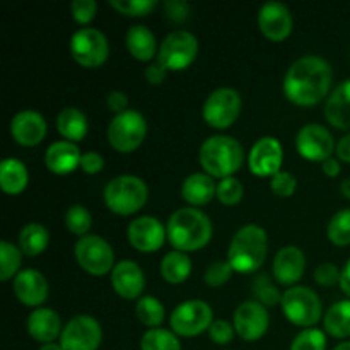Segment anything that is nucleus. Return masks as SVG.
Returning a JSON list of instances; mask_svg holds the SVG:
<instances>
[{
	"label": "nucleus",
	"instance_id": "obj_1",
	"mask_svg": "<svg viewBox=\"0 0 350 350\" xmlns=\"http://www.w3.org/2000/svg\"><path fill=\"white\" fill-rule=\"evenodd\" d=\"M332 65L318 55L301 57L284 77V96L296 106H314L323 101L332 88Z\"/></svg>",
	"mask_w": 350,
	"mask_h": 350
},
{
	"label": "nucleus",
	"instance_id": "obj_2",
	"mask_svg": "<svg viewBox=\"0 0 350 350\" xmlns=\"http://www.w3.org/2000/svg\"><path fill=\"white\" fill-rule=\"evenodd\" d=\"M166 232L167 241L176 252H198L211 243L212 222L200 208L183 207L167 219Z\"/></svg>",
	"mask_w": 350,
	"mask_h": 350
},
{
	"label": "nucleus",
	"instance_id": "obj_3",
	"mask_svg": "<svg viewBox=\"0 0 350 350\" xmlns=\"http://www.w3.org/2000/svg\"><path fill=\"white\" fill-rule=\"evenodd\" d=\"M269 253V236L256 224L238 229L228 250V262L238 273H255L265 263Z\"/></svg>",
	"mask_w": 350,
	"mask_h": 350
},
{
	"label": "nucleus",
	"instance_id": "obj_4",
	"mask_svg": "<svg viewBox=\"0 0 350 350\" xmlns=\"http://www.w3.org/2000/svg\"><path fill=\"white\" fill-rule=\"evenodd\" d=\"M198 161L212 178H231L236 171L241 170L245 163V150L236 139L229 135L208 137L198 150Z\"/></svg>",
	"mask_w": 350,
	"mask_h": 350
},
{
	"label": "nucleus",
	"instance_id": "obj_5",
	"mask_svg": "<svg viewBox=\"0 0 350 350\" xmlns=\"http://www.w3.org/2000/svg\"><path fill=\"white\" fill-rule=\"evenodd\" d=\"M105 205L116 215H133L149 200V188L135 174H120L113 178L103 191Z\"/></svg>",
	"mask_w": 350,
	"mask_h": 350
},
{
	"label": "nucleus",
	"instance_id": "obj_6",
	"mask_svg": "<svg viewBox=\"0 0 350 350\" xmlns=\"http://www.w3.org/2000/svg\"><path fill=\"white\" fill-rule=\"evenodd\" d=\"M282 313L296 327L311 328L323 317V304L313 289L304 286H294L284 293Z\"/></svg>",
	"mask_w": 350,
	"mask_h": 350
},
{
	"label": "nucleus",
	"instance_id": "obj_7",
	"mask_svg": "<svg viewBox=\"0 0 350 350\" xmlns=\"http://www.w3.org/2000/svg\"><path fill=\"white\" fill-rule=\"evenodd\" d=\"M108 142L116 152L130 154L142 146L147 135V122L137 109H126L115 115L108 125Z\"/></svg>",
	"mask_w": 350,
	"mask_h": 350
},
{
	"label": "nucleus",
	"instance_id": "obj_8",
	"mask_svg": "<svg viewBox=\"0 0 350 350\" xmlns=\"http://www.w3.org/2000/svg\"><path fill=\"white\" fill-rule=\"evenodd\" d=\"M74 255L79 267L92 277H105L115 269V252L111 245L98 234L79 238Z\"/></svg>",
	"mask_w": 350,
	"mask_h": 350
},
{
	"label": "nucleus",
	"instance_id": "obj_9",
	"mask_svg": "<svg viewBox=\"0 0 350 350\" xmlns=\"http://www.w3.org/2000/svg\"><path fill=\"white\" fill-rule=\"evenodd\" d=\"M198 55V41L190 31L178 29L167 34L157 51V62L167 72L185 70L195 62Z\"/></svg>",
	"mask_w": 350,
	"mask_h": 350
},
{
	"label": "nucleus",
	"instance_id": "obj_10",
	"mask_svg": "<svg viewBox=\"0 0 350 350\" xmlns=\"http://www.w3.org/2000/svg\"><path fill=\"white\" fill-rule=\"evenodd\" d=\"M241 96L236 89L231 88H219L208 94L205 99L204 108H202V116L205 123L212 129L226 130L238 120L241 113Z\"/></svg>",
	"mask_w": 350,
	"mask_h": 350
},
{
	"label": "nucleus",
	"instance_id": "obj_11",
	"mask_svg": "<svg viewBox=\"0 0 350 350\" xmlns=\"http://www.w3.org/2000/svg\"><path fill=\"white\" fill-rule=\"evenodd\" d=\"M70 55L81 67L98 68L109 57V44L96 27H81L70 38Z\"/></svg>",
	"mask_w": 350,
	"mask_h": 350
},
{
	"label": "nucleus",
	"instance_id": "obj_12",
	"mask_svg": "<svg viewBox=\"0 0 350 350\" xmlns=\"http://www.w3.org/2000/svg\"><path fill=\"white\" fill-rule=\"evenodd\" d=\"M212 323H214L212 308L202 299L185 301L174 308L170 318L171 330L178 337H197L208 330Z\"/></svg>",
	"mask_w": 350,
	"mask_h": 350
},
{
	"label": "nucleus",
	"instance_id": "obj_13",
	"mask_svg": "<svg viewBox=\"0 0 350 350\" xmlns=\"http://www.w3.org/2000/svg\"><path fill=\"white\" fill-rule=\"evenodd\" d=\"M101 342V325L89 314L70 318L60 335V345L64 350H98Z\"/></svg>",
	"mask_w": 350,
	"mask_h": 350
},
{
	"label": "nucleus",
	"instance_id": "obj_14",
	"mask_svg": "<svg viewBox=\"0 0 350 350\" xmlns=\"http://www.w3.org/2000/svg\"><path fill=\"white\" fill-rule=\"evenodd\" d=\"M335 147L337 144L327 126L310 123L297 132L296 149L304 159L323 163V161L330 159L332 154L335 152Z\"/></svg>",
	"mask_w": 350,
	"mask_h": 350
},
{
	"label": "nucleus",
	"instance_id": "obj_15",
	"mask_svg": "<svg viewBox=\"0 0 350 350\" xmlns=\"http://www.w3.org/2000/svg\"><path fill=\"white\" fill-rule=\"evenodd\" d=\"M234 330L245 342H256L270 327L269 311L258 301H245L234 311Z\"/></svg>",
	"mask_w": 350,
	"mask_h": 350
},
{
	"label": "nucleus",
	"instance_id": "obj_16",
	"mask_svg": "<svg viewBox=\"0 0 350 350\" xmlns=\"http://www.w3.org/2000/svg\"><path fill=\"white\" fill-rule=\"evenodd\" d=\"M284 161L282 144L275 137H262L253 144L248 154V167L255 176L273 178L280 173Z\"/></svg>",
	"mask_w": 350,
	"mask_h": 350
},
{
	"label": "nucleus",
	"instance_id": "obj_17",
	"mask_svg": "<svg viewBox=\"0 0 350 350\" xmlns=\"http://www.w3.org/2000/svg\"><path fill=\"white\" fill-rule=\"evenodd\" d=\"M129 241L133 250L140 253H154L163 248L164 241L167 239L166 228L159 219L152 215H140L133 219L129 226Z\"/></svg>",
	"mask_w": 350,
	"mask_h": 350
},
{
	"label": "nucleus",
	"instance_id": "obj_18",
	"mask_svg": "<svg viewBox=\"0 0 350 350\" xmlns=\"http://www.w3.org/2000/svg\"><path fill=\"white\" fill-rule=\"evenodd\" d=\"M258 27L267 40L273 43L287 40L293 33V16L282 2H267L258 10Z\"/></svg>",
	"mask_w": 350,
	"mask_h": 350
},
{
	"label": "nucleus",
	"instance_id": "obj_19",
	"mask_svg": "<svg viewBox=\"0 0 350 350\" xmlns=\"http://www.w3.org/2000/svg\"><path fill=\"white\" fill-rule=\"evenodd\" d=\"M48 125L41 113L34 109H23L10 120V137L19 146L34 147L46 137Z\"/></svg>",
	"mask_w": 350,
	"mask_h": 350
},
{
	"label": "nucleus",
	"instance_id": "obj_20",
	"mask_svg": "<svg viewBox=\"0 0 350 350\" xmlns=\"http://www.w3.org/2000/svg\"><path fill=\"white\" fill-rule=\"evenodd\" d=\"M304 270H306V256L297 246H284L277 252L272 265L273 279L277 280V284L294 287L303 279Z\"/></svg>",
	"mask_w": 350,
	"mask_h": 350
},
{
	"label": "nucleus",
	"instance_id": "obj_21",
	"mask_svg": "<svg viewBox=\"0 0 350 350\" xmlns=\"http://www.w3.org/2000/svg\"><path fill=\"white\" fill-rule=\"evenodd\" d=\"M111 286L123 299L139 301L146 289V275L142 269L132 260H122L111 272Z\"/></svg>",
	"mask_w": 350,
	"mask_h": 350
},
{
	"label": "nucleus",
	"instance_id": "obj_22",
	"mask_svg": "<svg viewBox=\"0 0 350 350\" xmlns=\"http://www.w3.org/2000/svg\"><path fill=\"white\" fill-rule=\"evenodd\" d=\"M14 294L21 304L38 310L48 299V282L40 270L24 269L14 279Z\"/></svg>",
	"mask_w": 350,
	"mask_h": 350
},
{
	"label": "nucleus",
	"instance_id": "obj_23",
	"mask_svg": "<svg viewBox=\"0 0 350 350\" xmlns=\"http://www.w3.org/2000/svg\"><path fill=\"white\" fill-rule=\"evenodd\" d=\"M26 330L33 340L43 344H51L62 335V321L57 311L50 308H38L27 317Z\"/></svg>",
	"mask_w": 350,
	"mask_h": 350
},
{
	"label": "nucleus",
	"instance_id": "obj_24",
	"mask_svg": "<svg viewBox=\"0 0 350 350\" xmlns=\"http://www.w3.org/2000/svg\"><path fill=\"white\" fill-rule=\"evenodd\" d=\"M82 154L79 150L77 144H72L68 140H58L53 142L46 149L44 154V164L53 174L64 176V174L74 173L77 167H81Z\"/></svg>",
	"mask_w": 350,
	"mask_h": 350
},
{
	"label": "nucleus",
	"instance_id": "obj_25",
	"mask_svg": "<svg viewBox=\"0 0 350 350\" xmlns=\"http://www.w3.org/2000/svg\"><path fill=\"white\" fill-rule=\"evenodd\" d=\"M323 113L332 126L350 132V79L332 91Z\"/></svg>",
	"mask_w": 350,
	"mask_h": 350
},
{
	"label": "nucleus",
	"instance_id": "obj_26",
	"mask_svg": "<svg viewBox=\"0 0 350 350\" xmlns=\"http://www.w3.org/2000/svg\"><path fill=\"white\" fill-rule=\"evenodd\" d=\"M217 193V183L207 173H193L181 185V195L191 207L207 205Z\"/></svg>",
	"mask_w": 350,
	"mask_h": 350
},
{
	"label": "nucleus",
	"instance_id": "obj_27",
	"mask_svg": "<svg viewBox=\"0 0 350 350\" xmlns=\"http://www.w3.org/2000/svg\"><path fill=\"white\" fill-rule=\"evenodd\" d=\"M125 41L130 55H132L135 60L150 62L154 57H157L159 48H157L156 36H154V33L147 26L137 24V26L130 27L129 33H126Z\"/></svg>",
	"mask_w": 350,
	"mask_h": 350
},
{
	"label": "nucleus",
	"instance_id": "obj_28",
	"mask_svg": "<svg viewBox=\"0 0 350 350\" xmlns=\"http://www.w3.org/2000/svg\"><path fill=\"white\" fill-rule=\"evenodd\" d=\"M57 130L64 140H68L72 144H77L85 139L89 130L88 116L74 106H67L62 109L57 116Z\"/></svg>",
	"mask_w": 350,
	"mask_h": 350
},
{
	"label": "nucleus",
	"instance_id": "obj_29",
	"mask_svg": "<svg viewBox=\"0 0 350 350\" xmlns=\"http://www.w3.org/2000/svg\"><path fill=\"white\" fill-rule=\"evenodd\" d=\"M29 183V173L23 161L7 157L0 164V187L7 195H21Z\"/></svg>",
	"mask_w": 350,
	"mask_h": 350
},
{
	"label": "nucleus",
	"instance_id": "obj_30",
	"mask_svg": "<svg viewBox=\"0 0 350 350\" xmlns=\"http://www.w3.org/2000/svg\"><path fill=\"white\" fill-rule=\"evenodd\" d=\"M325 334L334 338L350 337V301H338L323 314Z\"/></svg>",
	"mask_w": 350,
	"mask_h": 350
},
{
	"label": "nucleus",
	"instance_id": "obj_31",
	"mask_svg": "<svg viewBox=\"0 0 350 350\" xmlns=\"http://www.w3.org/2000/svg\"><path fill=\"white\" fill-rule=\"evenodd\" d=\"M191 269L193 265L188 253L176 252V250L164 255V258L161 260V275L170 284H183L190 277Z\"/></svg>",
	"mask_w": 350,
	"mask_h": 350
},
{
	"label": "nucleus",
	"instance_id": "obj_32",
	"mask_svg": "<svg viewBox=\"0 0 350 350\" xmlns=\"http://www.w3.org/2000/svg\"><path fill=\"white\" fill-rule=\"evenodd\" d=\"M50 245V232L38 222L26 224L19 232V248L23 255L38 256Z\"/></svg>",
	"mask_w": 350,
	"mask_h": 350
},
{
	"label": "nucleus",
	"instance_id": "obj_33",
	"mask_svg": "<svg viewBox=\"0 0 350 350\" xmlns=\"http://www.w3.org/2000/svg\"><path fill=\"white\" fill-rule=\"evenodd\" d=\"M135 317L142 325L150 328H161L166 318L163 303L154 296H142L135 304Z\"/></svg>",
	"mask_w": 350,
	"mask_h": 350
},
{
	"label": "nucleus",
	"instance_id": "obj_34",
	"mask_svg": "<svg viewBox=\"0 0 350 350\" xmlns=\"http://www.w3.org/2000/svg\"><path fill=\"white\" fill-rule=\"evenodd\" d=\"M140 350H181V342L173 330L150 328L142 335Z\"/></svg>",
	"mask_w": 350,
	"mask_h": 350
},
{
	"label": "nucleus",
	"instance_id": "obj_35",
	"mask_svg": "<svg viewBox=\"0 0 350 350\" xmlns=\"http://www.w3.org/2000/svg\"><path fill=\"white\" fill-rule=\"evenodd\" d=\"M21 263H23L21 248L9 241H0V280L7 282L10 279H16L17 273L21 272Z\"/></svg>",
	"mask_w": 350,
	"mask_h": 350
},
{
	"label": "nucleus",
	"instance_id": "obj_36",
	"mask_svg": "<svg viewBox=\"0 0 350 350\" xmlns=\"http://www.w3.org/2000/svg\"><path fill=\"white\" fill-rule=\"evenodd\" d=\"M327 236L335 246L350 245V208H342L328 221Z\"/></svg>",
	"mask_w": 350,
	"mask_h": 350
},
{
	"label": "nucleus",
	"instance_id": "obj_37",
	"mask_svg": "<svg viewBox=\"0 0 350 350\" xmlns=\"http://www.w3.org/2000/svg\"><path fill=\"white\" fill-rule=\"evenodd\" d=\"M65 228L72 232V234L84 238L89 234L92 228V215L84 205H72L65 212Z\"/></svg>",
	"mask_w": 350,
	"mask_h": 350
},
{
	"label": "nucleus",
	"instance_id": "obj_38",
	"mask_svg": "<svg viewBox=\"0 0 350 350\" xmlns=\"http://www.w3.org/2000/svg\"><path fill=\"white\" fill-rule=\"evenodd\" d=\"M253 296H255V301H258L260 304L269 308L282 303L284 294L280 293L279 287H275V284L270 280V277L267 273H260L253 280Z\"/></svg>",
	"mask_w": 350,
	"mask_h": 350
},
{
	"label": "nucleus",
	"instance_id": "obj_39",
	"mask_svg": "<svg viewBox=\"0 0 350 350\" xmlns=\"http://www.w3.org/2000/svg\"><path fill=\"white\" fill-rule=\"evenodd\" d=\"M215 197L226 207H236L245 197V188L241 181L236 178H224V180H219Z\"/></svg>",
	"mask_w": 350,
	"mask_h": 350
},
{
	"label": "nucleus",
	"instance_id": "obj_40",
	"mask_svg": "<svg viewBox=\"0 0 350 350\" xmlns=\"http://www.w3.org/2000/svg\"><path fill=\"white\" fill-rule=\"evenodd\" d=\"M291 350H327V334L318 328H306L294 337Z\"/></svg>",
	"mask_w": 350,
	"mask_h": 350
},
{
	"label": "nucleus",
	"instance_id": "obj_41",
	"mask_svg": "<svg viewBox=\"0 0 350 350\" xmlns=\"http://www.w3.org/2000/svg\"><path fill=\"white\" fill-rule=\"evenodd\" d=\"M109 5L122 16L144 17L157 7L156 0H109Z\"/></svg>",
	"mask_w": 350,
	"mask_h": 350
},
{
	"label": "nucleus",
	"instance_id": "obj_42",
	"mask_svg": "<svg viewBox=\"0 0 350 350\" xmlns=\"http://www.w3.org/2000/svg\"><path fill=\"white\" fill-rule=\"evenodd\" d=\"M232 267L229 265L228 260H215L208 265V269L204 273V282L208 287H222L224 284L229 282V279L232 277Z\"/></svg>",
	"mask_w": 350,
	"mask_h": 350
},
{
	"label": "nucleus",
	"instance_id": "obj_43",
	"mask_svg": "<svg viewBox=\"0 0 350 350\" xmlns=\"http://www.w3.org/2000/svg\"><path fill=\"white\" fill-rule=\"evenodd\" d=\"M297 188V180L293 173H287V171H280L275 176L270 178V190L273 191V195L277 197H293L294 191Z\"/></svg>",
	"mask_w": 350,
	"mask_h": 350
},
{
	"label": "nucleus",
	"instance_id": "obj_44",
	"mask_svg": "<svg viewBox=\"0 0 350 350\" xmlns=\"http://www.w3.org/2000/svg\"><path fill=\"white\" fill-rule=\"evenodd\" d=\"M70 12L72 17L77 24L85 26V24L92 23L98 12V3L94 0H74L70 3Z\"/></svg>",
	"mask_w": 350,
	"mask_h": 350
},
{
	"label": "nucleus",
	"instance_id": "obj_45",
	"mask_svg": "<svg viewBox=\"0 0 350 350\" xmlns=\"http://www.w3.org/2000/svg\"><path fill=\"white\" fill-rule=\"evenodd\" d=\"M342 270L338 269L334 263H321L320 267H317L313 273V279L318 286L321 287H334L337 284H340Z\"/></svg>",
	"mask_w": 350,
	"mask_h": 350
},
{
	"label": "nucleus",
	"instance_id": "obj_46",
	"mask_svg": "<svg viewBox=\"0 0 350 350\" xmlns=\"http://www.w3.org/2000/svg\"><path fill=\"white\" fill-rule=\"evenodd\" d=\"M234 325H231L226 320H215L214 323L208 328V337L214 344L217 345H228L231 344L232 338H234Z\"/></svg>",
	"mask_w": 350,
	"mask_h": 350
},
{
	"label": "nucleus",
	"instance_id": "obj_47",
	"mask_svg": "<svg viewBox=\"0 0 350 350\" xmlns=\"http://www.w3.org/2000/svg\"><path fill=\"white\" fill-rule=\"evenodd\" d=\"M164 10H166V17L173 23H183L188 19L190 14V5L183 0H167L164 3Z\"/></svg>",
	"mask_w": 350,
	"mask_h": 350
},
{
	"label": "nucleus",
	"instance_id": "obj_48",
	"mask_svg": "<svg viewBox=\"0 0 350 350\" xmlns=\"http://www.w3.org/2000/svg\"><path fill=\"white\" fill-rule=\"evenodd\" d=\"M103 167H105V159L99 152H85L82 154V159H81V170L88 174H98L101 173Z\"/></svg>",
	"mask_w": 350,
	"mask_h": 350
},
{
	"label": "nucleus",
	"instance_id": "obj_49",
	"mask_svg": "<svg viewBox=\"0 0 350 350\" xmlns=\"http://www.w3.org/2000/svg\"><path fill=\"white\" fill-rule=\"evenodd\" d=\"M106 105L111 109L115 115H120V113H125L129 109V96L123 91H111L106 98Z\"/></svg>",
	"mask_w": 350,
	"mask_h": 350
},
{
	"label": "nucleus",
	"instance_id": "obj_50",
	"mask_svg": "<svg viewBox=\"0 0 350 350\" xmlns=\"http://www.w3.org/2000/svg\"><path fill=\"white\" fill-rule=\"evenodd\" d=\"M167 75V70L164 65H161L159 62H154V64L147 65L146 67V72H144V77H146V81L149 82L150 85H161L164 82V79H166Z\"/></svg>",
	"mask_w": 350,
	"mask_h": 350
},
{
	"label": "nucleus",
	"instance_id": "obj_51",
	"mask_svg": "<svg viewBox=\"0 0 350 350\" xmlns=\"http://www.w3.org/2000/svg\"><path fill=\"white\" fill-rule=\"evenodd\" d=\"M335 154H337L338 161L350 164V132L338 140L337 147H335Z\"/></svg>",
	"mask_w": 350,
	"mask_h": 350
},
{
	"label": "nucleus",
	"instance_id": "obj_52",
	"mask_svg": "<svg viewBox=\"0 0 350 350\" xmlns=\"http://www.w3.org/2000/svg\"><path fill=\"white\" fill-rule=\"evenodd\" d=\"M321 171H323V174H327L328 178H337L342 171L340 161L335 159V157L323 161V163H321Z\"/></svg>",
	"mask_w": 350,
	"mask_h": 350
},
{
	"label": "nucleus",
	"instance_id": "obj_53",
	"mask_svg": "<svg viewBox=\"0 0 350 350\" xmlns=\"http://www.w3.org/2000/svg\"><path fill=\"white\" fill-rule=\"evenodd\" d=\"M340 289L342 293L347 294V296L350 297V260L347 263H345V267L342 269V277H340Z\"/></svg>",
	"mask_w": 350,
	"mask_h": 350
},
{
	"label": "nucleus",
	"instance_id": "obj_54",
	"mask_svg": "<svg viewBox=\"0 0 350 350\" xmlns=\"http://www.w3.org/2000/svg\"><path fill=\"white\" fill-rule=\"evenodd\" d=\"M340 193L350 200V178H347V180H344L340 183Z\"/></svg>",
	"mask_w": 350,
	"mask_h": 350
},
{
	"label": "nucleus",
	"instance_id": "obj_55",
	"mask_svg": "<svg viewBox=\"0 0 350 350\" xmlns=\"http://www.w3.org/2000/svg\"><path fill=\"white\" fill-rule=\"evenodd\" d=\"M38 350H64V347L60 345V342L58 344L57 342H51V344H43Z\"/></svg>",
	"mask_w": 350,
	"mask_h": 350
},
{
	"label": "nucleus",
	"instance_id": "obj_56",
	"mask_svg": "<svg viewBox=\"0 0 350 350\" xmlns=\"http://www.w3.org/2000/svg\"><path fill=\"white\" fill-rule=\"evenodd\" d=\"M334 350H350V342H342Z\"/></svg>",
	"mask_w": 350,
	"mask_h": 350
}]
</instances>
